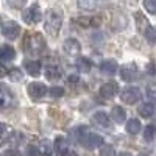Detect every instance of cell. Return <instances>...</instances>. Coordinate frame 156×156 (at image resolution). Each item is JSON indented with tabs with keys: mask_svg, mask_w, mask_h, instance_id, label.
Returning a JSON list of instances; mask_svg holds the SVG:
<instances>
[{
	"mask_svg": "<svg viewBox=\"0 0 156 156\" xmlns=\"http://www.w3.org/2000/svg\"><path fill=\"white\" fill-rule=\"evenodd\" d=\"M75 133H76V139L80 142V145H83L87 150H94L95 147H100L103 144V137L97 133L89 131V128H86V126L76 128Z\"/></svg>",
	"mask_w": 156,
	"mask_h": 156,
	"instance_id": "1",
	"label": "cell"
},
{
	"mask_svg": "<svg viewBox=\"0 0 156 156\" xmlns=\"http://www.w3.org/2000/svg\"><path fill=\"white\" fill-rule=\"evenodd\" d=\"M62 25V12L59 9H48L45 11L44 28L50 36H58Z\"/></svg>",
	"mask_w": 156,
	"mask_h": 156,
	"instance_id": "2",
	"label": "cell"
},
{
	"mask_svg": "<svg viewBox=\"0 0 156 156\" xmlns=\"http://www.w3.org/2000/svg\"><path fill=\"white\" fill-rule=\"evenodd\" d=\"M23 47H25V50H27V53L36 56V55L44 53L47 44H45V39L41 33H33V34H27Z\"/></svg>",
	"mask_w": 156,
	"mask_h": 156,
	"instance_id": "3",
	"label": "cell"
},
{
	"mask_svg": "<svg viewBox=\"0 0 156 156\" xmlns=\"http://www.w3.org/2000/svg\"><path fill=\"white\" fill-rule=\"evenodd\" d=\"M140 98H142V92L136 86H126L120 90V100L126 105H134Z\"/></svg>",
	"mask_w": 156,
	"mask_h": 156,
	"instance_id": "4",
	"label": "cell"
},
{
	"mask_svg": "<svg viewBox=\"0 0 156 156\" xmlns=\"http://www.w3.org/2000/svg\"><path fill=\"white\" fill-rule=\"evenodd\" d=\"M22 19L25 23H30V25H34V23H39L42 19V12H41V8H39L36 3L31 5L30 8H27L23 12H22Z\"/></svg>",
	"mask_w": 156,
	"mask_h": 156,
	"instance_id": "5",
	"label": "cell"
},
{
	"mask_svg": "<svg viewBox=\"0 0 156 156\" xmlns=\"http://www.w3.org/2000/svg\"><path fill=\"white\" fill-rule=\"evenodd\" d=\"M3 33V36L6 39H9V41H14V39H17V36L20 34V25L14 20H8L2 25V30H0Z\"/></svg>",
	"mask_w": 156,
	"mask_h": 156,
	"instance_id": "6",
	"label": "cell"
},
{
	"mask_svg": "<svg viewBox=\"0 0 156 156\" xmlns=\"http://www.w3.org/2000/svg\"><path fill=\"white\" fill-rule=\"evenodd\" d=\"M27 92L30 95V98L33 100H41L45 97L47 94V86L44 83H39V81H34V83H30L27 86Z\"/></svg>",
	"mask_w": 156,
	"mask_h": 156,
	"instance_id": "7",
	"label": "cell"
},
{
	"mask_svg": "<svg viewBox=\"0 0 156 156\" xmlns=\"http://www.w3.org/2000/svg\"><path fill=\"white\" fill-rule=\"evenodd\" d=\"M137 75H139V69L136 62H126L120 67V78L123 81H133L137 78Z\"/></svg>",
	"mask_w": 156,
	"mask_h": 156,
	"instance_id": "8",
	"label": "cell"
},
{
	"mask_svg": "<svg viewBox=\"0 0 156 156\" xmlns=\"http://www.w3.org/2000/svg\"><path fill=\"white\" fill-rule=\"evenodd\" d=\"M12 103H14V95L9 90V87L5 84H0V111L8 109Z\"/></svg>",
	"mask_w": 156,
	"mask_h": 156,
	"instance_id": "9",
	"label": "cell"
},
{
	"mask_svg": "<svg viewBox=\"0 0 156 156\" xmlns=\"http://www.w3.org/2000/svg\"><path fill=\"white\" fill-rule=\"evenodd\" d=\"M119 92V86H117L115 81H108V83H103L100 87V97L105 98V100H111L117 95Z\"/></svg>",
	"mask_w": 156,
	"mask_h": 156,
	"instance_id": "10",
	"label": "cell"
},
{
	"mask_svg": "<svg viewBox=\"0 0 156 156\" xmlns=\"http://www.w3.org/2000/svg\"><path fill=\"white\" fill-rule=\"evenodd\" d=\"M62 50H64V53L69 55V56H76V55H80V51H81V45H80V42H78L76 39L69 37V39L64 41Z\"/></svg>",
	"mask_w": 156,
	"mask_h": 156,
	"instance_id": "11",
	"label": "cell"
},
{
	"mask_svg": "<svg viewBox=\"0 0 156 156\" xmlns=\"http://www.w3.org/2000/svg\"><path fill=\"white\" fill-rule=\"evenodd\" d=\"M53 150L58 156H66V153L70 150L69 148V142L64 136H58L55 139V144H53Z\"/></svg>",
	"mask_w": 156,
	"mask_h": 156,
	"instance_id": "12",
	"label": "cell"
},
{
	"mask_svg": "<svg viewBox=\"0 0 156 156\" xmlns=\"http://www.w3.org/2000/svg\"><path fill=\"white\" fill-rule=\"evenodd\" d=\"M117 70H119V66L114 59H105L100 64V72L103 75H114Z\"/></svg>",
	"mask_w": 156,
	"mask_h": 156,
	"instance_id": "13",
	"label": "cell"
},
{
	"mask_svg": "<svg viewBox=\"0 0 156 156\" xmlns=\"http://www.w3.org/2000/svg\"><path fill=\"white\" fill-rule=\"evenodd\" d=\"M92 122L101 128H108L111 125L109 119H108V114L106 112H103V111H97L94 115H92Z\"/></svg>",
	"mask_w": 156,
	"mask_h": 156,
	"instance_id": "14",
	"label": "cell"
},
{
	"mask_svg": "<svg viewBox=\"0 0 156 156\" xmlns=\"http://www.w3.org/2000/svg\"><path fill=\"white\" fill-rule=\"evenodd\" d=\"M134 19H136V27H137V31L144 34V33L147 31V28L150 27L148 19H147L144 14H142V12H136V14H134Z\"/></svg>",
	"mask_w": 156,
	"mask_h": 156,
	"instance_id": "15",
	"label": "cell"
},
{
	"mask_svg": "<svg viewBox=\"0 0 156 156\" xmlns=\"http://www.w3.org/2000/svg\"><path fill=\"white\" fill-rule=\"evenodd\" d=\"M44 73H45V78L50 80V81H58L59 78L62 76V70L58 66H48V67H45Z\"/></svg>",
	"mask_w": 156,
	"mask_h": 156,
	"instance_id": "16",
	"label": "cell"
},
{
	"mask_svg": "<svg viewBox=\"0 0 156 156\" xmlns=\"http://www.w3.org/2000/svg\"><path fill=\"white\" fill-rule=\"evenodd\" d=\"M111 117L115 123H123L126 120V111L122 106H114L111 109Z\"/></svg>",
	"mask_w": 156,
	"mask_h": 156,
	"instance_id": "17",
	"label": "cell"
},
{
	"mask_svg": "<svg viewBox=\"0 0 156 156\" xmlns=\"http://www.w3.org/2000/svg\"><path fill=\"white\" fill-rule=\"evenodd\" d=\"M16 56V50L11 45H2L0 47V61H11Z\"/></svg>",
	"mask_w": 156,
	"mask_h": 156,
	"instance_id": "18",
	"label": "cell"
},
{
	"mask_svg": "<svg viewBox=\"0 0 156 156\" xmlns=\"http://www.w3.org/2000/svg\"><path fill=\"white\" fill-rule=\"evenodd\" d=\"M101 0H76V5L78 8H81L84 11H92L95 8H98Z\"/></svg>",
	"mask_w": 156,
	"mask_h": 156,
	"instance_id": "19",
	"label": "cell"
},
{
	"mask_svg": "<svg viewBox=\"0 0 156 156\" xmlns=\"http://www.w3.org/2000/svg\"><path fill=\"white\" fill-rule=\"evenodd\" d=\"M75 22L80 23V27H84V28H87V27H98L100 25V19L98 17H78V19H75Z\"/></svg>",
	"mask_w": 156,
	"mask_h": 156,
	"instance_id": "20",
	"label": "cell"
},
{
	"mask_svg": "<svg viewBox=\"0 0 156 156\" xmlns=\"http://www.w3.org/2000/svg\"><path fill=\"white\" fill-rule=\"evenodd\" d=\"M137 112H139L142 117H145V119H150V117L154 114V106H153V103H142V105H139Z\"/></svg>",
	"mask_w": 156,
	"mask_h": 156,
	"instance_id": "21",
	"label": "cell"
},
{
	"mask_svg": "<svg viewBox=\"0 0 156 156\" xmlns=\"http://www.w3.org/2000/svg\"><path fill=\"white\" fill-rule=\"evenodd\" d=\"M25 69H27L28 75L37 76L39 73H41V62L39 61H27L25 62Z\"/></svg>",
	"mask_w": 156,
	"mask_h": 156,
	"instance_id": "22",
	"label": "cell"
},
{
	"mask_svg": "<svg viewBox=\"0 0 156 156\" xmlns=\"http://www.w3.org/2000/svg\"><path fill=\"white\" fill-rule=\"evenodd\" d=\"M139 131H140V122H139V119H129L126 122V133L134 136Z\"/></svg>",
	"mask_w": 156,
	"mask_h": 156,
	"instance_id": "23",
	"label": "cell"
},
{
	"mask_svg": "<svg viewBox=\"0 0 156 156\" xmlns=\"http://www.w3.org/2000/svg\"><path fill=\"white\" fill-rule=\"evenodd\" d=\"M76 67L80 69V72H83V73H86V72H89L90 70V67H92V62H90V59L89 58H78V61H76Z\"/></svg>",
	"mask_w": 156,
	"mask_h": 156,
	"instance_id": "24",
	"label": "cell"
},
{
	"mask_svg": "<svg viewBox=\"0 0 156 156\" xmlns=\"http://www.w3.org/2000/svg\"><path fill=\"white\" fill-rule=\"evenodd\" d=\"M156 139V126L154 125H147L144 129V140L145 142H153Z\"/></svg>",
	"mask_w": 156,
	"mask_h": 156,
	"instance_id": "25",
	"label": "cell"
},
{
	"mask_svg": "<svg viewBox=\"0 0 156 156\" xmlns=\"http://www.w3.org/2000/svg\"><path fill=\"white\" fill-rule=\"evenodd\" d=\"M51 150H53V145H51V142L48 139H42L39 142V151H41V154L48 156L51 153Z\"/></svg>",
	"mask_w": 156,
	"mask_h": 156,
	"instance_id": "26",
	"label": "cell"
},
{
	"mask_svg": "<svg viewBox=\"0 0 156 156\" xmlns=\"http://www.w3.org/2000/svg\"><path fill=\"white\" fill-rule=\"evenodd\" d=\"M8 76H9V80H11V81L19 83V81H22L23 73H22L20 69H11V70H8Z\"/></svg>",
	"mask_w": 156,
	"mask_h": 156,
	"instance_id": "27",
	"label": "cell"
},
{
	"mask_svg": "<svg viewBox=\"0 0 156 156\" xmlns=\"http://www.w3.org/2000/svg\"><path fill=\"white\" fill-rule=\"evenodd\" d=\"M100 156H115V150L111 144H101L100 145Z\"/></svg>",
	"mask_w": 156,
	"mask_h": 156,
	"instance_id": "28",
	"label": "cell"
},
{
	"mask_svg": "<svg viewBox=\"0 0 156 156\" xmlns=\"http://www.w3.org/2000/svg\"><path fill=\"white\" fill-rule=\"evenodd\" d=\"M144 36L147 39V42L153 45L156 42V27H151V25H150V27L147 28V31L144 33Z\"/></svg>",
	"mask_w": 156,
	"mask_h": 156,
	"instance_id": "29",
	"label": "cell"
},
{
	"mask_svg": "<svg viewBox=\"0 0 156 156\" xmlns=\"http://www.w3.org/2000/svg\"><path fill=\"white\" fill-rule=\"evenodd\" d=\"M48 94H50L51 98H59V97L64 95V87H61V86H51L48 89Z\"/></svg>",
	"mask_w": 156,
	"mask_h": 156,
	"instance_id": "30",
	"label": "cell"
},
{
	"mask_svg": "<svg viewBox=\"0 0 156 156\" xmlns=\"http://www.w3.org/2000/svg\"><path fill=\"white\" fill-rule=\"evenodd\" d=\"M144 8L150 14H156V0H144Z\"/></svg>",
	"mask_w": 156,
	"mask_h": 156,
	"instance_id": "31",
	"label": "cell"
},
{
	"mask_svg": "<svg viewBox=\"0 0 156 156\" xmlns=\"http://www.w3.org/2000/svg\"><path fill=\"white\" fill-rule=\"evenodd\" d=\"M6 3H8L11 8L20 9V8H23V5H25V3H27V0H6Z\"/></svg>",
	"mask_w": 156,
	"mask_h": 156,
	"instance_id": "32",
	"label": "cell"
},
{
	"mask_svg": "<svg viewBox=\"0 0 156 156\" xmlns=\"http://www.w3.org/2000/svg\"><path fill=\"white\" fill-rule=\"evenodd\" d=\"M27 154H28V156H41L39 147H36V145H28V147H27Z\"/></svg>",
	"mask_w": 156,
	"mask_h": 156,
	"instance_id": "33",
	"label": "cell"
},
{
	"mask_svg": "<svg viewBox=\"0 0 156 156\" xmlns=\"http://www.w3.org/2000/svg\"><path fill=\"white\" fill-rule=\"evenodd\" d=\"M5 156H20V153H19L16 148H11V150H6Z\"/></svg>",
	"mask_w": 156,
	"mask_h": 156,
	"instance_id": "34",
	"label": "cell"
},
{
	"mask_svg": "<svg viewBox=\"0 0 156 156\" xmlns=\"http://www.w3.org/2000/svg\"><path fill=\"white\" fill-rule=\"evenodd\" d=\"M148 97L156 101V87H150V89H148Z\"/></svg>",
	"mask_w": 156,
	"mask_h": 156,
	"instance_id": "35",
	"label": "cell"
},
{
	"mask_svg": "<svg viewBox=\"0 0 156 156\" xmlns=\"http://www.w3.org/2000/svg\"><path fill=\"white\" fill-rule=\"evenodd\" d=\"M8 75V70H6V67L3 66V64H0V78L2 76H6Z\"/></svg>",
	"mask_w": 156,
	"mask_h": 156,
	"instance_id": "36",
	"label": "cell"
},
{
	"mask_svg": "<svg viewBox=\"0 0 156 156\" xmlns=\"http://www.w3.org/2000/svg\"><path fill=\"white\" fill-rule=\"evenodd\" d=\"M6 131V126H5V123H2L0 122V136H3V133Z\"/></svg>",
	"mask_w": 156,
	"mask_h": 156,
	"instance_id": "37",
	"label": "cell"
},
{
	"mask_svg": "<svg viewBox=\"0 0 156 156\" xmlns=\"http://www.w3.org/2000/svg\"><path fill=\"white\" fill-rule=\"evenodd\" d=\"M119 156H133V154H131V153H128V151H122Z\"/></svg>",
	"mask_w": 156,
	"mask_h": 156,
	"instance_id": "38",
	"label": "cell"
},
{
	"mask_svg": "<svg viewBox=\"0 0 156 156\" xmlns=\"http://www.w3.org/2000/svg\"><path fill=\"white\" fill-rule=\"evenodd\" d=\"M139 156H148V154H145V153H140Z\"/></svg>",
	"mask_w": 156,
	"mask_h": 156,
	"instance_id": "39",
	"label": "cell"
},
{
	"mask_svg": "<svg viewBox=\"0 0 156 156\" xmlns=\"http://www.w3.org/2000/svg\"><path fill=\"white\" fill-rule=\"evenodd\" d=\"M0 30H2V23H0Z\"/></svg>",
	"mask_w": 156,
	"mask_h": 156,
	"instance_id": "40",
	"label": "cell"
},
{
	"mask_svg": "<svg viewBox=\"0 0 156 156\" xmlns=\"http://www.w3.org/2000/svg\"><path fill=\"white\" fill-rule=\"evenodd\" d=\"M0 156H2V154H0Z\"/></svg>",
	"mask_w": 156,
	"mask_h": 156,
	"instance_id": "41",
	"label": "cell"
}]
</instances>
